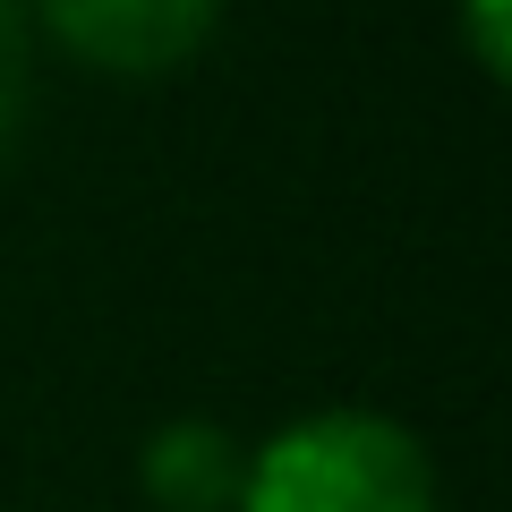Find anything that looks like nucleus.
I'll return each mask as SVG.
<instances>
[{"mask_svg":"<svg viewBox=\"0 0 512 512\" xmlns=\"http://www.w3.org/2000/svg\"><path fill=\"white\" fill-rule=\"evenodd\" d=\"M461 35H470V60L487 86L512 77V0H461Z\"/></svg>","mask_w":512,"mask_h":512,"instance_id":"obj_5","label":"nucleus"},{"mask_svg":"<svg viewBox=\"0 0 512 512\" xmlns=\"http://www.w3.org/2000/svg\"><path fill=\"white\" fill-rule=\"evenodd\" d=\"M26 120V0H0V154Z\"/></svg>","mask_w":512,"mask_h":512,"instance_id":"obj_4","label":"nucleus"},{"mask_svg":"<svg viewBox=\"0 0 512 512\" xmlns=\"http://www.w3.org/2000/svg\"><path fill=\"white\" fill-rule=\"evenodd\" d=\"M239 478H248V453L214 419H171L137 453V487L154 512H239Z\"/></svg>","mask_w":512,"mask_h":512,"instance_id":"obj_3","label":"nucleus"},{"mask_svg":"<svg viewBox=\"0 0 512 512\" xmlns=\"http://www.w3.org/2000/svg\"><path fill=\"white\" fill-rule=\"evenodd\" d=\"M239 512H436V461L402 419L316 410L248 453Z\"/></svg>","mask_w":512,"mask_h":512,"instance_id":"obj_1","label":"nucleus"},{"mask_svg":"<svg viewBox=\"0 0 512 512\" xmlns=\"http://www.w3.org/2000/svg\"><path fill=\"white\" fill-rule=\"evenodd\" d=\"M43 35L103 77H171L205 52L222 0H35Z\"/></svg>","mask_w":512,"mask_h":512,"instance_id":"obj_2","label":"nucleus"}]
</instances>
